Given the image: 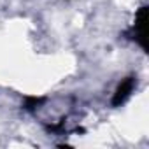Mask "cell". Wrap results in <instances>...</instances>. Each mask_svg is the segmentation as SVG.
Returning <instances> with one entry per match:
<instances>
[{
  "mask_svg": "<svg viewBox=\"0 0 149 149\" xmlns=\"http://www.w3.org/2000/svg\"><path fill=\"white\" fill-rule=\"evenodd\" d=\"M130 90H132V79H128L126 83H123L119 88H118V93H116V98H114V104L118 105V104H121L126 97H128V93H130Z\"/></svg>",
  "mask_w": 149,
  "mask_h": 149,
  "instance_id": "obj_1",
  "label": "cell"
}]
</instances>
